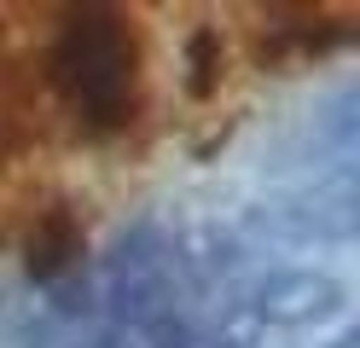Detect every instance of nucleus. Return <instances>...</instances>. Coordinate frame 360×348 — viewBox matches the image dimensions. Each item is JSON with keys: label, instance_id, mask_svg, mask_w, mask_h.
<instances>
[{"label": "nucleus", "instance_id": "obj_3", "mask_svg": "<svg viewBox=\"0 0 360 348\" xmlns=\"http://www.w3.org/2000/svg\"><path fill=\"white\" fill-rule=\"evenodd\" d=\"M274 221L297 238H326V244H349L354 226H360V198H354V174L349 169H331L326 180H314L308 192L285 198L274 209Z\"/></svg>", "mask_w": 360, "mask_h": 348}, {"label": "nucleus", "instance_id": "obj_1", "mask_svg": "<svg viewBox=\"0 0 360 348\" xmlns=\"http://www.w3.org/2000/svg\"><path fill=\"white\" fill-rule=\"evenodd\" d=\"M47 82L87 134H122L140 105V35L117 6H82L64 12Z\"/></svg>", "mask_w": 360, "mask_h": 348}, {"label": "nucleus", "instance_id": "obj_2", "mask_svg": "<svg viewBox=\"0 0 360 348\" xmlns=\"http://www.w3.org/2000/svg\"><path fill=\"white\" fill-rule=\"evenodd\" d=\"M238 308L256 325V337L302 331V325H326L343 314V285L314 267H244Z\"/></svg>", "mask_w": 360, "mask_h": 348}, {"label": "nucleus", "instance_id": "obj_4", "mask_svg": "<svg viewBox=\"0 0 360 348\" xmlns=\"http://www.w3.org/2000/svg\"><path fill=\"white\" fill-rule=\"evenodd\" d=\"M331 348H349V337H343V342H331Z\"/></svg>", "mask_w": 360, "mask_h": 348}]
</instances>
